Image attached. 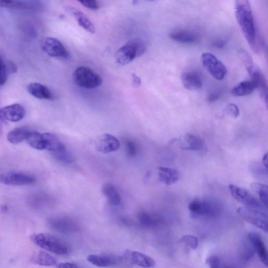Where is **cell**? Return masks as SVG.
I'll list each match as a JSON object with an SVG mask.
<instances>
[{
    "instance_id": "obj_1",
    "label": "cell",
    "mask_w": 268,
    "mask_h": 268,
    "mask_svg": "<svg viewBox=\"0 0 268 268\" xmlns=\"http://www.w3.org/2000/svg\"><path fill=\"white\" fill-rule=\"evenodd\" d=\"M236 16L242 32L256 53L260 52L256 36L255 23L249 0H236Z\"/></svg>"
},
{
    "instance_id": "obj_2",
    "label": "cell",
    "mask_w": 268,
    "mask_h": 268,
    "mask_svg": "<svg viewBox=\"0 0 268 268\" xmlns=\"http://www.w3.org/2000/svg\"><path fill=\"white\" fill-rule=\"evenodd\" d=\"M31 241L41 248L59 256L68 255L71 251L70 245L64 241L48 233L32 234Z\"/></svg>"
},
{
    "instance_id": "obj_3",
    "label": "cell",
    "mask_w": 268,
    "mask_h": 268,
    "mask_svg": "<svg viewBox=\"0 0 268 268\" xmlns=\"http://www.w3.org/2000/svg\"><path fill=\"white\" fill-rule=\"evenodd\" d=\"M146 46L141 40H132L117 50L115 59L117 63L126 65L136 58L142 56L146 52Z\"/></svg>"
},
{
    "instance_id": "obj_4",
    "label": "cell",
    "mask_w": 268,
    "mask_h": 268,
    "mask_svg": "<svg viewBox=\"0 0 268 268\" xmlns=\"http://www.w3.org/2000/svg\"><path fill=\"white\" fill-rule=\"evenodd\" d=\"M74 80L77 86L86 89L99 87L103 82L102 77L85 66H79L75 71Z\"/></svg>"
},
{
    "instance_id": "obj_5",
    "label": "cell",
    "mask_w": 268,
    "mask_h": 268,
    "mask_svg": "<svg viewBox=\"0 0 268 268\" xmlns=\"http://www.w3.org/2000/svg\"><path fill=\"white\" fill-rule=\"evenodd\" d=\"M188 208L193 214L207 217L217 216L221 211L219 204L211 199H194L189 204Z\"/></svg>"
},
{
    "instance_id": "obj_6",
    "label": "cell",
    "mask_w": 268,
    "mask_h": 268,
    "mask_svg": "<svg viewBox=\"0 0 268 268\" xmlns=\"http://www.w3.org/2000/svg\"><path fill=\"white\" fill-rule=\"evenodd\" d=\"M238 212L247 222L266 232L267 231V211L245 206L239 208Z\"/></svg>"
},
{
    "instance_id": "obj_7",
    "label": "cell",
    "mask_w": 268,
    "mask_h": 268,
    "mask_svg": "<svg viewBox=\"0 0 268 268\" xmlns=\"http://www.w3.org/2000/svg\"><path fill=\"white\" fill-rule=\"evenodd\" d=\"M36 181L35 176L22 172L9 171L0 175V182L7 186H28Z\"/></svg>"
},
{
    "instance_id": "obj_8",
    "label": "cell",
    "mask_w": 268,
    "mask_h": 268,
    "mask_svg": "<svg viewBox=\"0 0 268 268\" xmlns=\"http://www.w3.org/2000/svg\"><path fill=\"white\" fill-rule=\"evenodd\" d=\"M229 190L232 196L246 207L267 211V208L245 189L230 184Z\"/></svg>"
},
{
    "instance_id": "obj_9",
    "label": "cell",
    "mask_w": 268,
    "mask_h": 268,
    "mask_svg": "<svg viewBox=\"0 0 268 268\" xmlns=\"http://www.w3.org/2000/svg\"><path fill=\"white\" fill-rule=\"evenodd\" d=\"M202 62L205 69L215 79L223 80L227 73L225 65L214 55L205 53L202 55Z\"/></svg>"
},
{
    "instance_id": "obj_10",
    "label": "cell",
    "mask_w": 268,
    "mask_h": 268,
    "mask_svg": "<svg viewBox=\"0 0 268 268\" xmlns=\"http://www.w3.org/2000/svg\"><path fill=\"white\" fill-rule=\"evenodd\" d=\"M43 51L50 57L65 59L69 53L63 44L54 38L46 37L41 42Z\"/></svg>"
},
{
    "instance_id": "obj_11",
    "label": "cell",
    "mask_w": 268,
    "mask_h": 268,
    "mask_svg": "<svg viewBox=\"0 0 268 268\" xmlns=\"http://www.w3.org/2000/svg\"><path fill=\"white\" fill-rule=\"evenodd\" d=\"M49 226L54 230L62 233H72L77 231L79 229L76 221L69 216H54L48 221Z\"/></svg>"
},
{
    "instance_id": "obj_12",
    "label": "cell",
    "mask_w": 268,
    "mask_h": 268,
    "mask_svg": "<svg viewBox=\"0 0 268 268\" xmlns=\"http://www.w3.org/2000/svg\"><path fill=\"white\" fill-rule=\"evenodd\" d=\"M251 81L254 82L258 90L260 97L267 107V84L263 73L255 64L246 69Z\"/></svg>"
},
{
    "instance_id": "obj_13",
    "label": "cell",
    "mask_w": 268,
    "mask_h": 268,
    "mask_svg": "<svg viewBox=\"0 0 268 268\" xmlns=\"http://www.w3.org/2000/svg\"><path fill=\"white\" fill-rule=\"evenodd\" d=\"M123 258L128 263L143 267H152L156 264L152 258L136 251L126 250Z\"/></svg>"
},
{
    "instance_id": "obj_14",
    "label": "cell",
    "mask_w": 268,
    "mask_h": 268,
    "mask_svg": "<svg viewBox=\"0 0 268 268\" xmlns=\"http://www.w3.org/2000/svg\"><path fill=\"white\" fill-rule=\"evenodd\" d=\"M95 145L98 152L103 153L116 152L120 147L119 140L109 133H105L99 136L96 141Z\"/></svg>"
},
{
    "instance_id": "obj_15",
    "label": "cell",
    "mask_w": 268,
    "mask_h": 268,
    "mask_svg": "<svg viewBox=\"0 0 268 268\" xmlns=\"http://www.w3.org/2000/svg\"><path fill=\"white\" fill-rule=\"evenodd\" d=\"M26 115L24 108L19 104H14L0 109V117L3 120L11 122L22 120Z\"/></svg>"
},
{
    "instance_id": "obj_16",
    "label": "cell",
    "mask_w": 268,
    "mask_h": 268,
    "mask_svg": "<svg viewBox=\"0 0 268 268\" xmlns=\"http://www.w3.org/2000/svg\"><path fill=\"white\" fill-rule=\"evenodd\" d=\"M248 241L261 261L267 266L268 264L267 250L260 234L256 232H250L248 236Z\"/></svg>"
},
{
    "instance_id": "obj_17",
    "label": "cell",
    "mask_w": 268,
    "mask_h": 268,
    "mask_svg": "<svg viewBox=\"0 0 268 268\" xmlns=\"http://www.w3.org/2000/svg\"><path fill=\"white\" fill-rule=\"evenodd\" d=\"M170 38L173 41L182 44H192L200 40L197 32L189 29H177L170 33Z\"/></svg>"
},
{
    "instance_id": "obj_18",
    "label": "cell",
    "mask_w": 268,
    "mask_h": 268,
    "mask_svg": "<svg viewBox=\"0 0 268 268\" xmlns=\"http://www.w3.org/2000/svg\"><path fill=\"white\" fill-rule=\"evenodd\" d=\"M181 81L183 86L189 90H196L200 89L204 83L202 75L194 71L183 73L181 75Z\"/></svg>"
},
{
    "instance_id": "obj_19",
    "label": "cell",
    "mask_w": 268,
    "mask_h": 268,
    "mask_svg": "<svg viewBox=\"0 0 268 268\" xmlns=\"http://www.w3.org/2000/svg\"><path fill=\"white\" fill-rule=\"evenodd\" d=\"M65 10L73 17L80 27L90 33L95 32L94 24L85 14L73 7L67 6L65 8Z\"/></svg>"
},
{
    "instance_id": "obj_20",
    "label": "cell",
    "mask_w": 268,
    "mask_h": 268,
    "mask_svg": "<svg viewBox=\"0 0 268 268\" xmlns=\"http://www.w3.org/2000/svg\"><path fill=\"white\" fill-rule=\"evenodd\" d=\"M27 91L34 97L39 99L53 100L54 96L48 88L38 82L29 84Z\"/></svg>"
},
{
    "instance_id": "obj_21",
    "label": "cell",
    "mask_w": 268,
    "mask_h": 268,
    "mask_svg": "<svg viewBox=\"0 0 268 268\" xmlns=\"http://www.w3.org/2000/svg\"><path fill=\"white\" fill-rule=\"evenodd\" d=\"M140 225L144 228H153L162 223L161 218L158 215L148 212H142L138 215Z\"/></svg>"
},
{
    "instance_id": "obj_22",
    "label": "cell",
    "mask_w": 268,
    "mask_h": 268,
    "mask_svg": "<svg viewBox=\"0 0 268 268\" xmlns=\"http://www.w3.org/2000/svg\"><path fill=\"white\" fill-rule=\"evenodd\" d=\"M45 141V149L53 155L66 150L65 146L54 134L46 132L43 133Z\"/></svg>"
},
{
    "instance_id": "obj_23",
    "label": "cell",
    "mask_w": 268,
    "mask_h": 268,
    "mask_svg": "<svg viewBox=\"0 0 268 268\" xmlns=\"http://www.w3.org/2000/svg\"><path fill=\"white\" fill-rule=\"evenodd\" d=\"M205 142L202 138L192 133H187L182 141L181 148L184 150L197 151L202 149Z\"/></svg>"
},
{
    "instance_id": "obj_24",
    "label": "cell",
    "mask_w": 268,
    "mask_h": 268,
    "mask_svg": "<svg viewBox=\"0 0 268 268\" xmlns=\"http://www.w3.org/2000/svg\"><path fill=\"white\" fill-rule=\"evenodd\" d=\"M158 177L161 182L165 185L171 186L178 181L180 175L176 170L160 166L158 168Z\"/></svg>"
},
{
    "instance_id": "obj_25",
    "label": "cell",
    "mask_w": 268,
    "mask_h": 268,
    "mask_svg": "<svg viewBox=\"0 0 268 268\" xmlns=\"http://www.w3.org/2000/svg\"><path fill=\"white\" fill-rule=\"evenodd\" d=\"M0 7L11 10H31L35 5L30 0H0Z\"/></svg>"
},
{
    "instance_id": "obj_26",
    "label": "cell",
    "mask_w": 268,
    "mask_h": 268,
    "mask_svg": "<svg viewBox=\"0 0 268 268\" xmlns=\"http://www.w3.org/2000/svg\"><path fill=\"white\" fill-rule=\"evenodd\" d=\"M117 259L116 257L109 255H90L87 260L92 264L98 267H107L115 264Z\"/></svg>"
},
{
    "instance_id": "obj_27",
    "label": "cell",
    "mask_w": 268,
    "mask_h": 268,
    "mask_svg": "<svg viewBox=\"0 0 268 268\" xmlns=\"http://www.w3.org/2000/svg\"><path fill=\"white\" fill-rule=\"evenodd\" d=\"M256 89L254 82L251 80L244 81L233 88L230 93L233 96H244L252 93Z\"/></svg>"
},
{
    "instance_id": "obj_28",
    "label": "cell",
    "mask_w": 268,
    "mask_h": 268,
    "mask_svg": "<svg viewBox=\"0 0 268 268\" xmlns=\"http://www.w3.org/2000/svg\"><path fill=\"white\" fill-rule=\"evenodd\" d=\"M31 261L42 266H53L57 264V261L54 257L43 251L34 254Z\"/></svg>"
},
{
    "instance_id": "obj_29",
    "label": "cell",
    "mask_w": 268,
    "mask_h": 268,
    "mask_svg": "<svg viewBox=\"0 0 268 268\" xmlns=\"http://www.w3.org/2000/svg\"><path fill=\"white\" fill-rule=\"evenodd\" d=\"M29 131L25 127L16 128L8 133L7 140L11 144H19L26 140Z\"/></svg>"
},
{
    "instance_id": "obj_30",
    "label": "cell",
    "mask_w": 268,
    "mask_h": 268,
    "mask_svg": "<svg viewBox=\"0 0 268 268\" xmlns=\"http://www.w3.org/2000/svg\"><path fill=\"white\" fill-rule=\"evenodd\" d=\"M27 144L32 148L39 150L45 149V141L43 133L30 130L26 139Z\"/></svg>"
},
{
    "instance_id": "obj_31",
    "label": "cell",
    "mask_w": 268,
    "mask_h": 268,
    "mask_svg": "<svg viewBox=\"0 0 268 268\" xmlns=\"http://www.w3.org/2000/svg\"><path fill=\"white\" fill-rule=\"evenodd\" d=\"M103 193L111 205L118 206L121 203V195L113 184L110 183L105 184L103 187Z\"/></svg>"
},
{
    "instance_id": "obj_32",
    "label": "cell",
    "mask_w": 268,
    "mask_h": 268,
    "mask_svg": "<svg viewBox=\"0 0 268 268\" xmlns=\"http://www.w3.org/2000/svg\"><path fill=\"white\" fill-rule=\"evenodd\" d=\"M48 202V198L44 194L38 193L31 195L28 197V203L30 207L40 209L45 207Z\"/></svg>"
},
{
    "instance_id": "obj_33",
    "label": "cell",
    "mask_w": 268,
    "mask_h": 268,
    "mask_svg": "<svg viewBox=\"0 0 268 268\" xmlns=\"http://www.w3.org/2000/svg\"><path fill=\"white\" fill-rule=\"evenodd\" d=\"M250 187L258 195L260 199V202L267 208V186L260 183L254 182L251 184Z\"/></svg>"
},
{
    "instance_id": "obj_34",
    "label": "cell",
    "mask_w": 268,
    "mask_h": 268,
    "mask_svg": "<svg viewBox=\"0 0 268 268\" xmlns=\"http://www.w3.org/2000/svg\"><path fill=\"white\" fill-rule=\"evenodd\" d=\"M255 255V251L248 241L243 242L239 249V256L244 261L247 262L252 259Z\"/></svg>"
},
{
    "instance_id": "obj_35",
    "label": "cell",
    "mask_w": 268,
    "mask_h": 268,
    "mask_svg": "<svg viewBox=\"0 0 268 268\" xmlns=\"http://www.w3.org/2000/svg\"><path fill=\"white\" fill-rule=\"evenodd\" d=\"M180 242L193 250L196 249L198 246V239L194 236H190V234L183 236L180 239Z\"/></svg>"
},
{
    "instance_id": "obj_36",
    "label": "cell",
    "mask_w": 268,
    "mask_h": 268,
    "mask_svg": "<svg viewBox=\"0 0 268 268\" xmlns=\"http://www.w3.org/2000/svg\"><path fill=\"white\" fill-rule=\"evenodd\" d=\"M126 153L129 157L133 158L136 157L138 147L137 143L131 140H127L125 143Z\"/></svg>"
},
{
    "instance_id": "obj_37",
    "label": "cell",
    "mask_w": 268,
    "mask_h": 268,
    "mask_svg": "<svg viewBox=\"0 0 268 268\" xmlns=\"http://www.w3.org/2000/svg\"><path fill=\"white\" fill-rule=\"evenodd\" d=\"M8 75L6 62L0 55V86L5 85L8 80Z\"/></svg>"
},
{
    "instance_id": "obj_38",
    "label": "cell",
    "mask_w": 268,
    "mask_h": 268,
    "mask_svg": "<svg viewBox=\"0 0 268 268\" xmlns=\"http://www.w3.org/2000/svg\"><path fill=\"white\" fill-rule=\"evenodd\" d=\"M53 155L58 160L64 163H71L74 161L73 156L66 149Z\"/></svg>"
},
{
    "instance_id": "obj_39",
    "label": "cell",
    "mask_w": 268,
    "mask_h": 268,
    "mask_svg": "<svg viewBox=\"0 0 268 268\" xmlns=\"http://www.w3.org/2000/svg\"><path fill=\"white\" fill-rule=\"evenodd\" d=\"M83 6L92 10H97L98 6L96 0H77Z\"/></svg>"
},
{
    "instance_id": "obj_40",
    "label": "cell",
    "mask_w": 268,
    "mask_h": 268,
    "mask_svg": "<svg viewBox=\"0 0 268 268\" xmlns=\"http://www.w3.org/2000/svg\"><path fill=\"white\" fill-rule=\"evenodd\" d=\"M227 113L233 119H237L240 115V110L236 104H230L226 107Z\"/></svg>"
},
{
    "instance_id": "obj_41",
    "label": "cell",
    "mask_w": 268,
    "mask_h": 268,
    "mask_svg": "<svg viewBox=\"0 0 268 268\" xmlns=\"http://www.w3.org/2000/svg\"><path fill=\"white\" fill-rule=\"evenodd\" d=\"M207 264L211 267L218 268L222 267V262L219 257L212 256L209 257L206 261Z\"/></svg>"
},
{
    "instance_id": "obj_42",
    "label": "cell",
    "mask_w": 268,
    "mask_h": 268,
    "mask_svg": "<svg viewBox=\"0 0 268 268\" xmlns=\"http://www.w3.org/2000/svg\"><path fill=\"white\" fill-rule=\"evenodd\" d=\"M6 64L8 75L13 74L18 72V66L14 62L8 60L6 62Z\"/></svg>"
},
{
    "instance_id": "obj_43",
    "label": "cell",
    "mask_w": 268,
    "mask_h": 268,
    "mask_svg": "<svg viewBox=\"0 0 268 268\" xmlns=\"http://www.w3.org/2000/svg\"><path fill=\"white\" fill-rule=\"evenodd\" d=\"M57 267L59 268H77L79 267L78 265L75 263L72 262H62L57 263L56 265Z\"/></svg>"
},
{
    "instance_id": "obj_44",
    "label": "cell",
    "mask_w": 268,
    "mask_h": 268,
    "mask_svg": "<svg viewBox=\"0 0 268 268\" xmlns=\"http://www.w3.org/2000/svg\"><path fill=\"white\" fill-rule=\"evenodd\" d=\"M132 81L134 86L140 87L141 85L142 80L138 75L133 74L132 75Z\"/></svg>"
},
{
    "instance_id": "obj_45",
    "label": "cell",
    "mask_w": 268,
    "mask_h": 268,
    "mask_svg": "<svg viewBox=\"0 0 268 268\" xmlns=\"http://www.w3.org/2000/svg\"><path fill=\"white\" fill-rule=\"evenodd\" d=\"M220 97V94L219 93L214 92L209 95L208 99L210 103H214L216 102L217 100L219 99Z\"/></svg>"
},
{
    "instance_id": "obj_46",
    "label": "cell",
    "mask_w": 268,
    "mask_h": 268,
    "mask_svg": "<svg viewBox=\"0 0 268 268\" xmlns=\"http://www.w3.org/2000/svg\"><path fill=\"white\" fill-rule=\"evenodd\" d=\"M226 44V42L223 40H219L216 41L213 45L217 48L222 49L224 47Z\"/></svg>"
},
{
    "instance_id": "obj_47",
    "label": "cell",
    "mask_w": 268,
    "mask_h": 268,
    "mask_svg": "<svg viewBox=\"0 0 268 268\" xmlns=\"http://www.w3.org/2000/svg\"><path fill=\"white\" fill-rule=\"evenodd\" d=\"M262 162L265 169L267 171V153L264 155L262 158Z\"/></svg>"
},
{
    "instance_id": "obj_48",
    "label": "cell",
    "mask_w": 268,
    "mask_h": 268,
    "mask_svg": "<svg viewBox=\"0 0 268 268\" xmlns=\"http://www.w3.org/2000/svg\"><path fill=\"white\" fill-rule=\"evenodd\" d=\"M3 133V127L2 124V119L0 117V137H2Z\"/></svg>"
},
{
    "instance_id": "obj_49",
    "label": "cell",
    "mask_w": 268,
    "mask_h": 268,
    "mask_svg": "<svg viewBox=\"0 0 268 268\" xmlns=\"http://www.w3.org/2000/svg\"><path fill=\"white\" fill-rule=\"evenodd\" d=\"M148 2H154L155 1V0H147Z\"/></svg>"
}]
</instances>
